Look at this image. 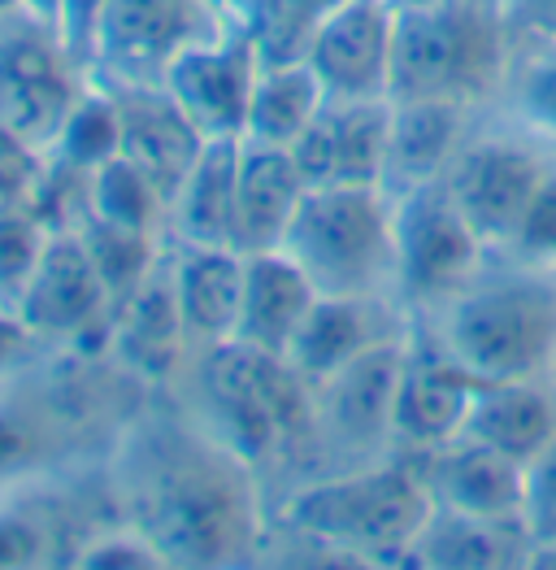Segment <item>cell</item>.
Wrapping results in <instances>:
<instances>
[{"label":"cell","mask_w":556,"mask_h":570,"mask_svg":"<svg viewBox=\"0 0 556 570\" xmlns=\"http://www.w3.org/2000/svg\"><path fill=\"white\" fill-rule=\"evenodd\" d=\"M252 466L214 431L152 428L136 444L131 505L136 527L170 567H209L248 558L257 544Z\"/></svg>","instance_id":"obj_1"},{"label":"cell","mask_w":556,"mask_h":570,"mask_svg":"<svg viewBox=\"0 0 556 570\" xmlns=\"http://www.w3.org/2000/svg\"><path fill=\"white\" fill-rule=\"evenodd\" d=\"M430 510L435 501L409 458V462H387L305 483L300 492L287 497L282 527L309 544L339 549L344 558L409 562Z\"/></svg>","instance_id":"obj_2"},{"label":"cell","mask_w":556,"mask_h":570,"mask_svg":"<svg viewBox=\"0 0 556 570\" xmlns=\"http://www.w3.org/2000/svg\"><path fill=\"white\" fill-rule=\"evenodd\" d=\"M200 392L209 410V431L239 453L248 466L270 458H291L318 435V396L296 366L252 344H214L200 362Z\"/></svg>","instance_id":"obj_3"},{"label":"cell","mask_w":556,"mask_h":570,"mask_svg":"<svg viewBox=\"0 0 556 570\" xmlns=\"http://www.w3.org/2000/svg\"><path fill=\"white\" fill-rule=\"evenodd\" d=\"M509 45L500 0L396 4L391 100L439 96L469 105L505 79Z\"/></svg>","instance_id":"obj_4"},{"label":"cell","mask_w":556,"mask_h":570,"mask_svg":"<svg viewBox=\"0 0 556 570\" xmlns=\"http://www.w3.org/2000/svg\"><path fill=\"white\" fill-rule=\"evenodd\" d=\"M439 340L474 380H535L556 366V284L539 275L469 279L448 301Z\"/></svg>","instance_id":"obj_5"},{"label":"cell","mask_w":556,"mask_h":570,"mask_svg":"<svg viewBox=\"0 0 556 570\" xmlns=\"http://www.w3.org/2000/svg\"><path fill=\"white\" fill-rule=\"evenodd\" d=\"M282 248L318 292L378 296L396 284V236L387 188H309Z\"/></svg>","instance_id":"obj_6"},{"label":"cell","mask_w":556,"mask_h":570,"mask_svg":"<svg viewBox=\"0 0 556 570\" xmlns=\"http://www.w3.org/2000/svg\"><path fill=\"white\" fill-rule=\"evenodd\" d=\"M218 0H109L96 27L88 79L105 88L166 83L170 66L191 45L227 31Z\"/></svg>","instance_id":"obj_7"},{"label":"cell","mask_w":556,"mask_h":570,"mask_svg":"<svg viewBox=\"0 0 556 570\" xmlns=\"http://www.w3.org/2000/svg\"><path fill=\"white\" fill-rule=\"evenodd\" d=\"M88 70L66 48L57 22L27 9L0 13V122L44 153L66 122Z\"/></svg>","instance_id":"obj_8"},{"label":"cell","mask_w":556,"mask_h":570,"mask_svg":"<svg viewBox=\"0 0 556 570\" xmlns=\"http://www.w3.org/2000/svg\"><path fill=\"white\" fill-rule=\"evenodd\" d=\"M396 236V287L409 301H453L478 271L487 248L474 236L444 179L417 184L391 196Z\"/></svg>","instance_id":"obj_9"},{"label":"cell","mask_w":556,"mask_h":570,"mask_svg":"<svg viewBox=\"0 0 556 570\" xmlns=\"http://www.w3.org/2000/svg\"><path fill=\"white\" fill-rule=\"evenodd\" d=\"M257 75H261V48L248 27L231 22L214 40L187 48L170 66L166 88L200 127L205 140H244Z\"/></svg>","instance_id":"obj_10"},{"label":"cell","mask_w":556,"mask_h":570,"mask_svg":"<svg viewBox=\"0 0 556 570\" xmlns=\"http://www.w3.org/2000/svg\"><path fill=\"white\" fill-rule=\"evenodd\" d=\"M544 161L513 140H474L461 144V153L453 157L444 184L453 191L457 209L465 223L474 227V236L492 244H509L517 239L522 214L530 205V196L544 179Z\"/></svg>","instance_id":"obj_11"},{"label":"cell","mask_w":556,"mask_h":570,"mask_svg":"<svg viewBox=\"0 0 556 570\" xmlns=\"http://www.w3.org/2000/svg\"><path fill=\"white\" fill-rule=\"evenodd\" d=\"M391 96L383 100H326L291 157L309 188H383L387 184Z\"/></svg>","instance_id":"obj_12"},{"label":"cell","mask_w":556,"mask_h":570,"mask_svg":"<svg viewBox=\"0 0 556 570\" xmlns=\"http://www.w3.org/2000/svg\"><path fill=\"white\" fill-rule=\"evenodd\" d=\"M13 309L22 314L31 332L48 340H75V335L109 327L113 296L100 279L96 262L88 257L79 227H52Z\"/></svg>","instance_id":"obj_13"},{"label":"cell","mask_w":556,"mask_h":570,"mask_svg":"<svg viewBox=\"0 0 556 570\" xmlns=\"http://www.w3.org/2000/svg\"><path fill=\"white\" fill-rule=\"evenodd\" d=\"M391 45L396 4L348 0L309 48V66L335 100H383L391 96Z\"/></svg>","instance_id":"obj_14"},{"label":"cell","mask_w":556,"mask_h":570,"mask_svg":"<svg viewBox=\"0 0 556 570\" xmlns=\"http://www.w3.org/2000/svg\"><path fill=\"white\" fill-rule=\"evenodd\" d=\"M478 380L439 344H405V366L391 405V440L409 449H435L457 440L469 419Z\"/></svg>","instance_id":"obj_15"},{"label":"cell","mask_w":556,"mask_h":570,"mask_svg":"<svg viewBox=\"0 0 556 570\" xmlns=\"http://www.w3.org/2000/svg\"><path fill=\"white\" fill-rule=\"evenodd\" d=\"M414 466L430 501L478 519H522V462L457 435L435 449H417Z\"/></svg>","instance_id":"obj_16"},{"label":"cell","mask_w":556,"mask_h":570,"mask_svg":"<svg viewBox=\"0 0 556 570\" xmlns=\"http://www.w3.org/2000/svg\"><path fill=\"white\" fill-rule=\"evenodd\" d=\"M405 366V340H383L357 362H348L339 375L314 387L318 396V428H326L339 444L366 449L378 440H391V405L396 383Z\"/></svg>","instance_id":"obj_17"},{"label":"cell","mask_w":556,"mask_h":570,"mask_svg":"<svg viewBox=\"0 0 556 570\" xmlns=\"http://www.w3.org/2000/svg\"><path fill=\"white\" fill-rule=\"evenodd\" d=\"M113 96L122 118V157L136 161L166 196H175L209 140L200 136V127L187 118L166 83L113 88Z\"/></svg>","instance_id":"obj_18"},{"label":"cell","mask_w":556,"mask_h":570,"mask_svg":"<svg viewBox=\"0 0 556 570\" xmlns=\"http://www.w3.org/2000/svg\"><path fill=\"white\" fill-rule=\"evenodd\" d=\"M305 175L291 157V148L261 140H239V184H235V248L239 253H266L282 248L291 232L300 200H305Z\"/></svg>","instance_id":"obj_19"},{"label":"cell","mask_w":556,"mask_h":570,"mask_svg":"<svg viewBox=\"0 0 556 570\" xmlns=\"http://www.w3.org/2000/svg\"><path fill=\"white\" fill-rule=\"evenodd\" d=\"M166 266L187 340L196 348L227 344L244 301V253L235 244H179Z\"/></svg>","instance_id":"obj_20"},{"label":"cell","mask_w":556,"mask_h":570,"mask_svg":"<svg viewBox=\"0 0 556 570\" xmlns=\"http://www.w3.org/2000/svg\"><path fill=\"white\" fill-rule=\"evenodd\" d=\"M187 332L179 318V301L170 284V266L161 262L143 284L113 305L109 318V348L139 380H166L179 371L187 353Z\"/></svg>","instance_id":"obj_21"},{"label":"cell","mask_w":556,"mask_h":570,"mask_svg":"<svg viewBox=\"0 0 556 570\" xmlns=\"http://www.w3.org/2000/svg\"><path fill=\"white\" fill-rule=\"evenodd\" d=\"M314 301H318V287L287 248L244 253V301H239V323L231 340L282 357Z\"/></svg>","instance_id":"obj_22"},{"label":"cell","mask_w":556,"mask_h":570,"mask_svg":"<svg viewBox=\"0 0 556 570\" xmlns=\"http://www.w3.org/2000/svg\"><path fill=\"white\" fill-rule=\"evenodd\" d=\"M391 340L387 335V318L378 309V296H330L318 292V301L309 305L300 332L287 344V362L296 366L300 380L314 387L339 375L348 362H357L361 353H370L374 344Z\"/></svg>","instance_id":"obj_23"},{"label":"cell","mask_w":556,"mask_h":570,"mask_svg":"<svg viewBox=\"0 0 556 570\" xmlns=\"http://www.w3.org/2000/svg\"><path fill=\"white\" fill-rule=\"evenodd\" d=\"M461 100L414 96L391 100V136H387V184L391 191H409L417 184L444 179L453 157L461 153Z\"/></svg>","instance_id":"obj_24"},{"label":"cell","mask_w":556,"mask_h":570,"mask_svg":"<svg viewBox=\"0 0 556 570\" xmlns=\"http://www.w3.org/2000/svg\"><path fill=\"white\" fill-rule=\"evenodd\" d=\"M461 435L530 462L556 440V392L539 380H478Z\"/></svg>","instance_id":"obj_25"},{"label":"cell","mask_w":556,"mask_h":570,"mask_svg":"<svg viewBox=\"0 0 556 570\" xmlns=\"http://www.w3.org/2000/svg\"><path fill=\"white\" fill-rule=\"evenodd\" d=\"M235 184L239 140H209L170 196L166 232L179 244H235Z\"/></svg>","instance_id":"obj_26"},{"label":"cell","mask_w":556,"mask_h":570,"mask_svg":"<svg viewBox=\"0 0 556 570\" xmlns=\"http://www.w3.org/2000/svg\"><path fill=\"white\" fill-rule=\"evenodd\" d=\"M530 544L522 519H478L461 510L435 505L430 519L414 540L409 562L417 567H505V562H526V553H513Z\"/></svg>","instance_id":"obj_27"},{"label":"cell","mask_w":556,"mask_h":570,"mask_svg":"<svg viewBox=\"0 0 556 570\" xmlns=\"http://www.w3.org/2000/svg\"><path fill=\"white\" fill-rule=\"evenodd\" d=\"M326 100H330V92L322 88V79L314 75L309 61H261L244 140L291 148L309 131V122L322 114Z\"/></svg>","instance_id":"obj_28"},{"label":"cell","mask_w":556,"mask_h":570,"mask_svg":"<svg viewBox=\"0 0 556 570\" xmlns=\"http://www.w3.org/2000/svg\"><path fill=\"white\" fill-rule=\"evenodd\" d=\"M122 153V118H118V96L113 88L88 79V88L75 96L66 122L57 127L52 144L44 148V161L70 170V175H92L109 157Z\"/></svg>","instance_id":"obj_29"},{"label":"cell","mask_w":556,"mask_h":570,"mask_svg":"<svg viewBox=\"0 0 556 570\" xmlns=\"http://www.w3.org/2000/svg\"><path fill=\"white\" fill-rule=\"evenodd\" d=\"M88 214L105 218V223H118V227L161 236L166 223H170V196L157 188L136 161H127L118 153L100 170L88 175Z\"/></svg>","instance_id":"obj_30"},{"label":"cell","mask_w":556,"mask_h":570,"mask_svg":"<svg viewBox=\"0 0 556 570\" xmlns=\"http://www.w3.org/2000/svg\"><path fill=\"white\" fill-rule=\"evenodd\" d=\"M75 227H79V239H83L88 257L96 262L105 287H109L113 305L122 296H131L161 266V236L157 232L118 227V223H105V218H92V214H83Z\"/></svg>","instance_id":"obj_31"},{"label":"cell","mask_w":556,"mask_h":570,"mask_svg":"<svg viewBox=\"0 0 556 570\" xmlns=\"http://www.w3.org/2000/svg\"><path fill=\"white\" fill-rule=\"evenodd\" d=\"M348 0H257L248 31L261 48V61H305L326 22Z\"/></svg>","instance_id":"obj_32"},{"label":"cell","mask_w":556,"mask_h":570,"mask_svg":"<svg viewBox=\"0 0 556 570\" xmlns=\"http://www.w3.org/2000/svg\"><path fill=\"white\" fill-rule=\"evenodd\" d=\"M48 236H52V227L36 205L0 214V305H18Z\"/></svg>","instance_id":"obj_33"},{"label":"cell","mask_w":556,"mask_h":570,"mask_svg":"<svg viewBox=\"0 0 556 570\" xmlns=\"http://www.w3.org/2000/svg\"><path fill=\"white\" fill-rule=\"evenodd\" d=\"M522 527L530 540H556V440L522 462Z\"/></svg>","instance_id":"obj_34"},{"label":"cell","mask_w":556,"mask_h":570,"mask_svg":"<svg viewBox=\"0 0 556 570\" xmlns=\"http://www.w3.org/2000/svg\"><path fill=\"white\" fill-rule=\"evenodd\" d=\"M75 567H88V570H157V567H170L161 558V549L139 531H105L83 544V553H75Z\"/></svg>","instance_id":"obj_35"},{"label":"cell","mask_w":556,"mask_h":570,"mask_svg":"<svg viewBox=\"0 0 556 570\" xmlns=\"http://www.w3.org/2000/svg\"><path fill=\"white\" fill-rule=\"evenodd\" d=\"M522 118L556 140V45H544L539 57H530L513 83Z\"/></svg>","instance_id":"obj_36"},{"label":"cell","mask_w":556,"mask_h":570,"mask_svg":"<svg viewBox=\"0 0 556 570\" xmlns=\"http://www.w3.org/2000/svg\"><path fill=\"white\" fill-rule=\"evenodd\" d=\"M513 248L522 257H535V262H556V166L544 170L539 188H535L526 214H522Z\"/></svg>","instance_id":"obj_37"},{"label":"cell","mask_w":556,"mask_h":570,"mask_svg":"<svg viewBox=\"0 0 556 570\" xmlns=\"http://www.w3.org/2000/svg\"><path fill=\"white\" fill-rule=\"evenodd\" d=\"M44 175V153L36 148H0V214L36 205Z\"/></svg>","instance_id":"obj_38"},{"label":"cell","mask_w":556,"mask_h":570,"mask_svg":"<svg viewBox=\"0 0 556 570\" xmlns=\"http://www.w3.org/2000/svg\"><path fill=\"white\" fill-rule=\"evenodd\" d=\"M44 527L18 510H0V567H36L44 562Z\"/></svg>","instance_id":"obj_39"},{"label":"cell","mask_w":556,"mask_h":570,"mask_svg":"<svg viewBox=\"0 0 556 570\" xmlns=\"http://www.w3.org/2000/svg\"><path fill=\"white\" fill-rule=\"evenodd\" d=\"M105 4L109 0H61L57 4V31H61V40H66V48L75 52V61L83 70L92 61V40L100 18H105Z\"/></svg>","instance_id":"obj_40"},{"label":"cell","mask_w":556,"mask_h":570,"mask_svg":"<svg viewBox=\"0 0 556 570\" xmlns=\"http://www.w3.org/2000/svg\"><path fill=\"white\" fill-rule=\"evenodd\" d=\"M500 18L509 40L556 45V0H500Z\"/></svg>","instance_id":"obj_41"},{"label":"cell","mask_w":556,"mask_h":570,"mask_svg":"<svg viewBox=\"0 0 556 570\" xmlns=\"http://www.w3.org/2000/svg\"><path fill=\"white\" fill-rule=\"evenodd\" d=\"M40 453V435L36 428L18 414V410H0V475L27 466Z\"/></svg>","instance_id":"obj_42"},{"label":"cell","mask_w":556,"mask_h":570,"mask_svg":"<svg viewBox=\"0 0 556 570\" xmlns=\"http://www.w3.org/2000/svg\"><path fill=\"white\" fill-rule=\"evenodd\" d=\"M36 340H40V335L22 323V314H18L13 305H0V375H4L9 366H18V362L31 353Z\"/></svg>","instance_id":"obj_43"},{"label":"cell","mask_w":556,"mask_h":570,"mask_svg":"<svg viewBox=\"0 0 556 570\" xmlns=\"http://www.w3.org/2000/svg\"><path fill=\"white\" fill-rule=\"evenodd\" d=\"M218 9L231 18V22H239V27H248V18H252V9H257V0H218Z\"/></svg>","instance_id":"obj_44"},{"label":"cell","mask_w":556,"mask_h":570,"mask_svg":"<svg viewBox=\"0 0 556 570\" xmlns=\"http://www.w3.org/2000/svg\"><path fill=\"white\" fill-rule=\"evenodd\" d=\"M57 4H61V0H22V9H27V13L48 18V22H57Z\"/></svg>","instance_id":"obj_45"},{"label":"cell","mask_w":556,"mask_h":570,"mask_svg":"<svg viewBox=\"0 0 556 570\" xmlns=\"http://www.w3.org/2000/svg\"><path fill=\"white\" fill-rule=\"evenodd\" d=\"M13 9H22V0H0V13H13Z\"/></svg>","instance_id":"obj_46"},{"label":"cell","mask_w":556,"mask_h":570,"mask_svg":"<svg viewBox=\"0 0 556 570\" xmlns=\"http://www.w3.org/2000/svg\"><path fill=\"white\" fill-rule=\"evenodd\" d=\"M391 4H421V0H391Z\"/></svg>","instance_id":"obj_47"},{"label":"cell","mask_w":556,"mask_h":570,"mask_svg":"<svg viewBox=\"0 0 556 570\" xmlns=\"http://www.w3.org/2000/svg\"><path fill=\"white\" fill-rule=\"evenodd\" d=\"M553 371H556V366H553Z\"/></svg>","instance_id":"obj_48"}]
</instances>
